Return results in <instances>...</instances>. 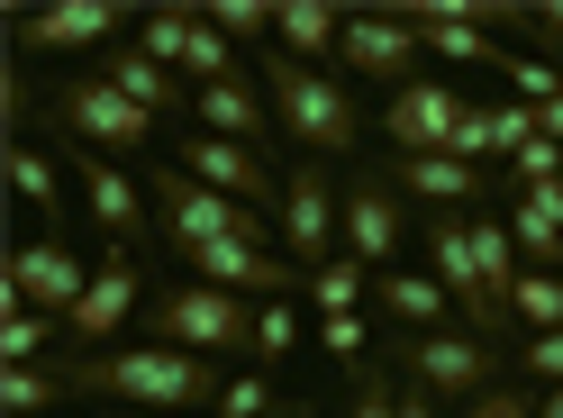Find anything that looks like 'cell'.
Listing matches in <instances>:
<instances>
[{"label":"cell","mask_w":563,"mask_h":418,"mask_svg":"<svg viewBox=\"0 0 563 418\" xmlns=\"http://www.w3.org/2000/svg\"><path fill=\"white\" fill-rule=\"evenodd\" d=\"M74 392L91 400H119V409H219V364L209 355H183V345H100V355H74Z\"/></svg>","instance_id":"6da1fadb"},{"label":"cell","mask_w":563,"mask_h":418,"mask_svg":"<svg viewBox=\"0 0 563 418\" xmlns=\"http://www.w3.org/2000/svg\"><path fill=\"white\" fill-rule=\"evenodd\" d=\"M264 100H273V119H282V136H291L300 155H355L364 146V100L345 91L328 64H291V55H264Z\"/></svg>","instance_id":"7a4b0ae2"},{"label":"cell","mask_w":563,"mask_h":418,"mask_svg":"<svg viewBox=\"0 0 563 418\" xmlns=\"http://www.w3.org/2000/svg\"><path fill=\"white\" fill-rule=\"evenodd\" d=\"M46 119L74 136V146L110 155V164H119V155H146V146H155V128H164V119H146L119 82H100V74H64V82L46 91Z\"/></svg>","instance_id":"3957f363"},{"label":"cell","mask_w":563,"mask_h":418,"mask_svg":"<svg viewBox=\"0 0 563 418\" xmlns=\"http://www.w3.org/2000/svg\"><path fill=\"white\" fill-rule=\"evenodd\" d=\"M155 345H183V355H255V309H245V292H219V283H183L155 300Z\"/></svg>","instance_id":"277c9868"},{"label":"cell","mask_w":563,"mask_h":418,"mask_svg":"<svg viewBox=\"0 0 563 418\" xmlns=\"http://www.w3.org/2000/svg\"><path fill=\"white\" fill-rule=\"evenodd\" d=\"M391 355L409 382H428L437 400H482V392H500V337H473V328H437V337H391Z\"/></svg>","instance_id":"5b68a950"},{"label":"cell","mask_w":563,"mask_h":418,"mask_svg":"<svg viewBox=\"0 0 563 418\" xmlns=\"http://www.w3.org/2000/svg\"><path fill=\"white\" fill-rule=\"evenodd\" d=\"M146 191H155V219H164V237H173V255L228 246V237H255V246H264V209H245V200H228V191L191 183L183 164H173V173H155Z\"/></svg>","instance_id":"8992f818"},{"label":"cell","mask_w":563,"mask_h":418,"mask_svg":"<svg viewBox=\"0 0 563 418\" xmlns=\"http://www.w3.org/2000/svg\"><path fill=\"white\" fill-rule=\"evenodd\" d=\"M91 273L100 264H82L64 237H27V246L0 264V319H19V309H46V319H74L82 309V292H91Z\"/></svg>","instance_id":"52a82bcc"},{"label":"cell","mask_w":563,"mask_h":418,"mask_svg":"<svg viewBox=\"0 0 563 418\" xmlns=\"http://www.w3.org/2000/svg\"><path fill=\"white\" fill-rule=\"evenodd\" d=\"M418 55H428V37L409 28V10H345V46H336V64H345L355 82L409 91V82H428V74H418Z\"/></svg>","instance_id":"ba28073f"},{"label":"cell","mask_w":563,"mask_h":418,"mask_svg":"<svg viewBox=\"0 0 563 418\" xmlns=\"http://www.w3.org/2000/svg\"><path fill=\"white\" fill-rule=\"evenodd\" d=\"M345 237V183H328L319 155L291 164V183H282V246H291V264H328V246Z\"/></svg>","instance_id":"9c48e42d"},{"label":"cell","mask_w":563,"mask_h":418,"mask_svg":"<svg viewBox=\"0 0 563 418\" xmlns=\"http://www.w3.org/2000/svg\"><path fill=\"white\" fill-rule=\"evenodd\" d=\"M464 119H473V100L454 82H409V91L382 100V146L391 155H454Z\"/></svg>","instance_id":"30bf717a"},{"label":"cell","mask_w":563,"mask_h":418,"mask_svg":"<svg viewBox=\"0 0 563 418\" xmlns=\"http://www.w3.org/2000/svg\"><path fill=\"white\" fill-rule=\"evenodd\" d=\"M74 191H82V209H91V228L110 237V255H136V246H146V228H155L146 183H128V173H119L110 155L74 146Z\"/></svg>","instance_id":"8fae6325"},{"label":"cell","mask_w":563,"mask_h":418,"mask_svg":"<svg viewBox=\"0 0 563 418\" xmlns=\"http://www.w3.org/2000/svg\"><path fill=\"white\" fill-rule=\"evenodd\" d=\"M428 264H437V283L454 292V309H464V328L473 337H500V300L482 292V264H473V219L464 209H428Z\"/></svg>","instance_id":"7c38bea8"},{"label":"cell","mask_w":563,"mask_h":418,"mask_svg":"<svg viewBox=\"0 0 563 418\" xmlns=\"http://www.w3.org/2000/svg\"><path fill=\"white\" fill-rule=\"evenodd\" d=\"M183 173L209 183V191H228V200H245V209H264V219H282V173H273L255 146H228V136L191 128V136H183Z\"/></svg>","instance_id":"4fadbf2b"},{"label":"cell","mask_w":563,"mask_h":418,"mask_svg":"<svg viewBox=\"0 0 563 418\" xmlns=\"http://www.w3.org/2000/svg\"><path fill=\"white\" fill-rule=\"evenodd\" d=\"M128 28V10H110V0H46V10H19L10 19V55H82V46H110Z\"/></svg>","instance_id":"5bb4252c"},{"label":"cell","mask_w":563,"mask_h":418,"mask_svg":"<svg viewBox=\"0 0 563 418\" xmlns=\"http://www.w3.org/2000/svg\"><path fill=\"white\" fill-rule=\"evenodd\" d=\"M345 255L391 273V255H400V183L391 173H355L345 183Z\"/></svg>","instance_id":"9a60e30c"},{"label":"cell","mask_w":563,"mask_h":418,"mask_svg":"<svg viewBox=\"0 0 563 418\" xmlns=\"http://www.w3.org/2000/svg\"><path fill=\"white\" fill-rule=\"evenodd\" d=\"M136 292H146V264H136V255H110V264L91 273L82 309H74V319H64V345H91V355H100V337H119V328H128Z\"/></svg>","instance_id":"2e32d148"},{"label":"cell","mask_w":563,"mask_h":418,"mask_svg":"<svg viewBox=\"0 0 563 418\" xmlns=\"http://www.w3.org/2000/svg\"><path fill=\"white\" fill-rule=\"evenodd\" d=\"M373 300H382V319H391L400 337H437V328H464V309H454V292L437 283V273H373Z\"/></svg>","instance_id":"e0dca14e"},{"label":"cell","mask_w":563,"mask_h":418,"mask_svg":"<svg viewBox=\"0 0 563 418\" xmlns=\"http://www.w3.org/2000/svg\"><path fill=\"white\" fill-rule=\"evenodd\" d=\"M191 119H200L209 136H228V146H255V155L282 136L273 100H264L255 82H209V91H191Z\"/></svg>","instance_id":"ac0fdd59"},{"label":"cell","mask_w":563,"mask_h":418,"mask_svg":"<svg viewBox=\"0 0 563 418\" xmlns=\"http://www.w3.org/2000/svg\"><path fill=\"white\" fill-rule=\"evenodd\" d=\"M100 82H119L146 119H191V82H183V74H164L146 46H110V55H100Z\"/></svg>","instance_id":"d6986e66"},{"label":"cell","mask_w":563,"mask_h":418,"mask_svg":"<svg viewBox=\"0 0 563 418\" xmlns=\"http://www.w3.org/2000/svg\"><path fill=\"white\" fill-rule=\"evenodd\" d=\"M391 183L400 191H418L428 209H473L490 183H482V164H464V155H391Z\"/></svg>","instance_id":"ffe728a7"},{"label":"cell","mask_w":563,"mask_h":418,"mask_svg":"<svg viewBox=\"0 0 563 418\" xmlns=\"http://www.w3.org/2000/svg\"><path fill=\"white\" fill-rule=\"evenodd\" d=\"M409 28H418V37H428V55H445V64H509V46H490V28L464 19L454 0H418Z\"/></svg>","instance_id":"44dd1931"},{"label":"cell","mask_w":563,"mask_h":418,"mask_svg":"<svg viewBox=\"0 0 563 418\" xmlns=\"http://www.w3.org/2000/svg\"><path fill=\"white\" fill-rule=\"evenodd\" d=\"M509 246H518L527 273H563V209L545 191H518L509 200Z\"/></svg>","instance_id":"7402d4cb"},{"label":"cell","mask_w":563,"mask_h":418,"mask_svg":"<svg viewBox=\"0 0 563 418\" xmlns=\"http://www.w3.org/2000/svg\"><path fill=\"white\" fill-rule=\"evenodd\" d=\"M273 46L291 55V64H319V55H336V46H345V10H328V0H282Z\"/></svg>","instance_id":"603a6c76"},{"label":"cell","mask_w":563,"mask_h":418,"mask_svg":"<svg viewBox=\"0 0 563 418\" xmlns=\"http://www.w3.org/2000/svg\"><path fill=\"white\" fill-rule=\"evenodd\" d=\"M473 264H482V292L500 300V319H509V292H518V246H509V219H490V209H473Z\"/></svg>","instance_id":"cb8c5ba5"},{"label":"cell","mask_w":563,"mask_h":418,"mask_svg":"<svg viewBox=\"0 0 563 418\" xmlns=\"http://www.w3.org/2000/svg\"><path fill=\"white\" fill-rule=\"evenodd\" d=\"M55 400H74V373H46V364H0V409L10 418H37V409H55Z\"/></svg>","instance_id":"d4e9b609"},{"label":"cell","mask_w":563,"mask_h":418,"mask_svg":"<svg viewBox=\"0 0 563 418\" xmlns=\"http://www.w3.org/2000/svg\"><path fill=\"white\" fill-rule=\"evenodd\" d=\"M191 37H200V10H146V19H136V46H146L164 74H183Z\"/></svg>","instance_id":"484cf974"},{"label":"cell","mask_w":563,"mask_h":418,"mask_svg":"<svg viewBox=\"0 0 563 418\" xmlns=\"http://www.w3.org/2000/svg\"><path fill=\"white\" fill-rule=\"evenodd\" d=\"M10 183H19V200H27V209H37V219H46V228L64 219V183H55V164H46L37 146H27V136H19V146H10Z\"/></svg>","instance_id":"4316f807"},{"label":"cell","mask_w":563,"mask_h":418,"mask_svg":"<svg viewBox=\"0 0 563 418\" xmlns=\"http://www.w3.org/2000/svg\"><path fill=\"white\" fill-rule=\"evenodd\" d=\"M509 319H518L527 337L563 328V273H518V292H509Z\"/></svg>","instance_id":"83f0119b"},{"label":"cell","mask_w":563,"mask_h":418,"mask_svg":"<svg viewBox=\"0 0 563 418\" xmlns=\"http://www.w3.org/2000/svg\"><path fill=\"white\" fill-rule=\"evenodd\" d=\"M364 292H373V264H355V255H345V264H319V273H309V300H319L328 319H336V309H364Z\"/></svg>","instance_id":"f1b7e54d"},{"label":"cell","mask_w":563,"mask_h":418,"mask_svg":"<svg viewBox=\"0 0 563 418\" xmlns=\"http://www.w3.org/2000/svg\"><path fill=\"white\" fill-rule=\"evenodd\" d=\"M291 355H300V309L291 300H264L255 309V373L264 364H291Z\"/></svg>","instance_id":"f546056e"},{"label":"cell","mask_w":563,"mask_h":418,"mask_svg":"<svg viewBox=\"0 0 563 418\" xmlns=\"http://www.w3.org/2000/svg\"><path fill=\"white\" fill-rule=\"evenodd\" d=\"M55 337H64V319H46V309H19V319H0V364H37Z\"/></svg>","instance_id":"4dcf8cb0"},{"label":"cell","mask_w":563,"mask_h":418,"mask_svg":"<svg viewBox=\"0 0 563 418\" xmlns=\"http://www.w3.org/2000/svg\"><path fill=\"white\" fill-rule=\"evenodd\" d=\"M209 28H219L228 46H264L273 28H282V10H264V0H219V10H209Z\"/></svg>","instance_id":"1f68e13d"},{"label":"cell","mask_w":563,"mask_h":418,"mask_svg":"<svg viewBox=\"0 0 563 418\" xmlns=\"http://www.w3.org/2000/svg\"><path fill=\"white\" fill-rule=\"evenodd\" d=\"M500 74H509V91L527 100V110H545V100L563 91V64H545V55H509Z\"/></svg>","instance_id":"d6a6232c"},{"label":"cell","mask_w":563,"mask_h":418,"mask_svg":"<svg viewBox=\"0 0 563 418\" xmlns=\"http://www.w3.org/2000/svg\"><path fill=\"white\" fill-rule=\"evenodd\" d=\"M319 345L345 364V373H364V345H373V328H364V309H336V319H319Z\"/></svg>","instance_id":"836d02e7"},{"label":"cell","mask_w":563,"mask_h":418,"mask_svg":"<svg viewBox=\"0 0 563 418\" xmlns=\"http://www.w3.org/2000/svg\"><path fill=\"white\" fill-rule=\"evenodd\" d=\"M518 373H527V382H545V392H563V328L518 337Z\"/></svg>","instance_id":"e575fe53"},{"label":"cell","mask_w":563,"mask_h":418,"mask_svg":"<svg viewBox=\"0 0 563 418\" xmlns=\"http://www.w3.org/2000/svg\"><path fill=\"white\" fill-rule=\"evenodd\" d=\"M282 400H273V373H236L228 392H219V418H273Z\"/></svg>","instance_id":"d590c367"},{"label":"cell","mask_w":563,"mask_h":418,"mask_svg":"<svg viewBox=\"0 0 563 418\" xmlns=\"http://www.w3.org/2000/svg\"><path fill=\"white\" fill-rule=\"evenodd\" d=\"M482 119H490V155L537 146V110H527V100H500V110H482Z\"/></svg>","instance_id":"8d00e7d4"},{"label":"cell","mask_w":563,"mask_h":418,"mask_svg":"<svg viewBox=\"0 0 563 418\" xmlns=\"http://www.w3.org/2000/svg\"><path fill=\"white\" fill-rule=\"evenodd\" d=\"M509 173H518V191H545V183H563V146H554V136H537V146L509 155Z\"/></svg>","instance_id":"74e56055"},{"label":"cell","mask_w":563,"mask_h":418,"mask_svg":"<svg viewBox=\"0 0 563 418\" xmlns=\"http://www.w3.org/2000/svg\"><path fill=\"white\" fill-rule=\"evenodd\" d=\"M345 418H400V392L364 364V373H355V400H345Z\"/></svg>","instance_id":"f35d334b"},{"label":"cell","mask_w":563,"mask_h":418,"mask_svg":"<svg viewBox=\"0 0 563 418\" xmlns=\"http://www.w3.org/2000/svg\"><path fill=\"white\" fill-rule=\"evenodd\" d=\"M464 418H537V400H527L518 382H500V392H482V400H464Z\"/></svg>","instance_id":"ab89813d"},{"label":"cell","mask_w":563,"mask_h":418,"mask_svg":"<svg viewBox=\"0 0 563 418\" xmlns=\"http://www.w3.org/2000/svg\"><path fill=\"white\" fill-rule=\"evenodd\" d=\"M437 409H445V400L428 392V382H400V418H437Z\"/></svg>","instance_id":"60d3db41"},{"label":"cell","mask_w":563,"mask_h":418,"mask_svg":"<svg viewBox=\"0 0 563 418\" xmlns=\"http://www.w3.org/2000/svg\"><path fill=\"white\" fill-rule=\"evenodd\" d=\"M527 28H537V37H554V46H563V0H554V10H527Z\"/></svg>","instance_id":"b9f144b4"},{"label":"cell","mask_w":563,"mask_h":418,"mask_svg":"<svg viewBox=\"0 0 563 418\" xmlns=\"http://www.w3.org/2000/svg\"><path fill=\"white\" fill-rule=\"evenodd\" d=\"M537 136H554V146H563V91H554L545 110H537Z\"/></svg>","instance_id":"7bdbcfd3"},{"label":"cell","mask_w":563,"mask_h":418,"mask_svg":"<svg viewBox=\"0 0 563 418\" xmlns=\"http://www.w3.org/2000/svg\"><path fill=\"white\" fill-rule=\"evenodd\" d=\"M537 418H563V392H545V400H537Z\"/></svg>","instance_id":"ee69618b"},{"label":"cell","mask_w":563,"mask_h":418,"mask_svg":"<svg viewBox=\"0 0 563 418\" xmlns=\"http://www.w3.org/2000/svg\"><path fill=\"white\" fill-rule=\"evenodd\" d=\"M273 418H309V409H300V400H282V409H273Z\"/></svg>","instance_id":"f6af8a7d"},{"label":"cell","mask_w":563,"mask_h":418,"mask_svg":"<svg viewBox=\"0 0 563 418\" xmlns=\"http://www.w3.org/2000/svg\"><path fill=\"white\" fill-rule=\"evenodd\" d=\"M545 200H554V209H563V183H545Z\"/></svg>","instance_id":"bcb514c9"},{"label":"cell","mask_w":563,"mask_h":418,"mask_svg":"<svg viewBox=\"0 0 563 418\" xmlns=\"http://www.w3.org/2000/svg\"><path fill=\"white\" fill-rule=\"evenodd\" d=\"M91 418H128V409H91Z\"/></svg>","instance_id":"7dc6e473"}]
</instances>
